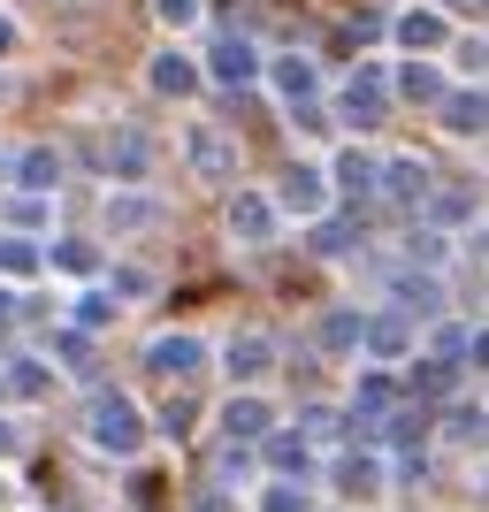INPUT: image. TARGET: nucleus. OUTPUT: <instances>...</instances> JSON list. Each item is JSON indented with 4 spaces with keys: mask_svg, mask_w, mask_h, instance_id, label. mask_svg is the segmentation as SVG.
<instances>
[{
    "mask_svg": "<svg viewBox=\"0 0 489 512\" xmlns=\"http://www.w3.org/2000/svg\"><path fill=\"white\" fill-rule=\"evenodd\" d=\"M337 184H344V192H367V184H375V161H367V153H344V161H337Z\"/></svg>",
    "mask_w": 489,
    "mask_h": 512,
    "instance_id": "4468645a",
    "label": "nucleus"
},
{
    "mask_svg": "<svg viewBox=\"0 0 489 512\" xmlns=\"http://www.w3.org/2000/svg\"><path fill=\"white\" fill-rule=\"evenodd\" d=\"M214 77H222V85H253V77H260V54L245 39H222V46H214Z\"/></svg>",
    "mask_w": 489,
    "mask_h": 512,
    "instance_id": "7ed1b4c3",
    "label": "nucleus"
},
{
    "mask_svg": "<svg viewBox=\"0 0 489 512\" xmlns=\"http://www.w3.org/2000/svg\"><path fill=\"white\" fill-rule=\"evenodd\" d=\"M153 8H161V23H176V31L199 23V0H153Z\"/></svg>",
    "mask_w": 489,
    "mask_h": 512,
    "instance_id": "a211bd4d",
    "label": "nucleus"
},
{
    "mask_svg": "<svg viewBox=\"0 0 489 512\" xmlns=\"http://www.w3.org/2000/svg\"><path fill=\"white\" fill-rule=\"evenodd\" d=\"M383 184H390V199H398V207H413V199L428 192V169H413V161H390Z\"/></svg>",
    "mask_w": 489,
    "mask_h": 512,
    "instance_id": "9b49d317",
    "label": "nucleus"
},
{
    "mask_svg": "<svg viewBox=\"0 0 489 512\" xmlns=\"http://www.w3.org/2000/svg\"><path fill=\"white\" fill-rule=\"evenodd\" d=\"M467 69H489V39H474V46H467Z\"/></svg>",
    "mask_w": 489,
    "mask_h": 512,
    "instance_id": "b1692460",
    "label": "nucleus"
},
{
    "mask_svg": "<svg viewBox=\"0 0 489 512\" xmlns=\"http://www.w3.org/2000/svg\"><path fill=\"white\" fill-rule=\"evenodd\" d=\"M405 344H413V337H405V321H398V314H383V321H367V352H375V360H398Z\"/></svg>",
    "mask_w": 489,
    "mask_h": 512,
    "instance_id": "9d476101",
    "label": "nucleus"
},
{
    "mask_svg": "<svg viewBox=\"0 0 489 512\" xmlns=\"http://www.w3.org/2000/svg\"><path fill=\"white\" fill-rule=\"evenodd\" d=\"M153 360H161V367H192L199 352H192V344H184V337H169V344H161V352H153Z\"/></svg>",
    "mask_w": 489,
    "mask_h": 512,
    "instance_id": "aec40b11",
    "label": "nucleus"
},
{
    "mask_svg": "<svg viewBox=\"0 0 489 512\" xmlns=\"http://www.w3.org/2000/svg\"><path fill=\"white\" fill-rule=\"evenodd\" d=\"M0 268H8V276H23V268H31V253H23V245H0Z\"/></svg>",
    "mask_w": 489,
    "mask_h": 512,
    "instance_id": "4be33fe9",
    "label": "nucleus"
},
{
    "mask_svg": "<svg viewBox=\"0 0 489 512\" xmlns=\"http://www.w3.org/2000/svg\"><path fill=\"white\" fill-rule=\"evenodd\" d=\"M260 421H268V413H260V406H230V436H237V428H245V436H253Z\"/></svg>",
    "mask_w": 489,
    "mask_h": 512,
    "instance_id": "412c9836",
    "label": "nucleus"
},
{
    "mask_svg": "<svg viewBox=\"0 0 489 512\" xmlns=\"http://www.w3.org/2000/svg\"><path fill=\"white\" fill-rule=\"evenodd\" d=\"M54 176H62V161H54V153H31V161H23V184H31V192H46V184H54Z\"/></svg>",
    "mask_w": 489,
    "mask_h": 512,
    "instance_id": "2eb2a0df",
    "label": "nucleus"
},
{
    "mask_svg": "<svg viewBox=\"0 0 489 512\" xmlns=\"http://www.w3.org/2000/svg\"><path fill=\"white\" fill-rule=\"evenodd\" d=\"M260 367H268L260 344H230V375H260Z\"/></svg>",
    "mask_w": 489,
    "mask_h": 512,
    "instance_id": "f3484780",
    "label": "nucleus"
},
{
    "mask_svg": "<svg viewBox=\"0 0 489 512\" xmlns=\"http://www.w3.org/2000/svg\"><path fill=\"white\" fill-rule=\"evenodd\" d=\"M192 161H199L207 176H222V169H230V146H222L214 130H192Z\"/></svg>",
    "mask_w": 489,
    "mask_h": 512,
    "instance_id": "ddd939ff",
    "label": "nucleus"
},
{
    "mask_svg": "<svg viewBox=\"0 0 489 512\" xmlns=\"http://www.w3.org/2000/svg\"><path fill=\"white\" fill-rule=\"evenodd\" d=\"M107 214H115V222H123V230H138V222H146L153 207H146V199H115V207H107Z\"/></svg>",
    "mask_w": 489,
    "mask_h": 512,
    "instance_id": "6ab92c4d",
    "label": "nucleus"
},
{
    "mask_svg": "<svg viewBox=\"0 0 489 512\" xmlns=\"http://www.w3.org/2000/svg\"><path fill=\"white\" fill-rule=\"evenodd\" d=\"M321 199H329L321 169H291V176H283V207H298V214H321Z\"/></svg>",
    "mask_w": 489,
    "mask_h": 512,
    "instance_id": "0eeeda50",
    "label": "nucleus"
},
{
    "mask_svg": "<svg viewBox=\"0 0 489 512\" xmlns=\"http://www.w3.org/2000/svg\"><path fill=\"white\" fill-rule=\"evenodd\" d=\"M8 46H16V23H8V16H0V54H8Z\"/></svg>",
    "mask_w": 489,
    "mask_h": 512,
    "instance_id": "393cba45",
    "label": "nucleus"
},
{
    "mask_svg": "<svg viewBox=\"0 0 489 512\" xmlns=\"http://www.w3.org/2000/svg\"><path fill=\"white\" fill-rule=\"evenodd\" d=\"M482 8H489V0H482Z\"/></svg>",
    "mask_w": 489,
    "mask_h": 512,
    "instance_id": "a878e982",
    "label": "nucleus"
},
{
    "mask_svg": "<svg viewBox=\"0 0 489 512\" xmlns=\"http://www.w3.org/2000/svg\"><path fill=\"white\" fill-rule=\"evenodd\" d=\"M92 436L115 444V451H130V444H138V413H130V406H100V413H92Z\"/></svg>",
    "mask_w": 489,
    "mask_h": 512,
    "instance_id": "423d86ee",
    "label": "nucleus"
},
{
    "mask_svg": "<svg viewBox=\"0 0 489 512\" xmlns=\"http://www.w3.org/2000/svg\"><path fill=\"white\" fill-rule=\"evenodd\" d=\"M383 107H390V92H383V77H375V69H360V77H352V85H344V115H352V123H383Z\"/></svg>",
    "mask_w": 489,
    "mask_h": 512,
    "instance_id": "f257e3e1",
    "label": "nucleus"
},
{
    "mask_svg": "<svg viewBox=\"0 0 489 512\" xmlns=\"http://www.w3.org/2000/svg\"><path fill=\"white\" fill-rule=\"evenodd\" d=\"M230 230L245 237V245H268V237H276V207H268V199H237V207H230Z\"/></svg>",
    "mask_w": 489,
    "mask_h": 512,
    "instance_id": "20e7f679",
    "label": "nucleus"
},
{
    "mask_svg": "<svg viewBox=\"0 0 489 512\" xmlns=\"http://www.w3.org/2000/svg\"><path fill=\"white\" fill-rule=\"evenodd\" d=\"M199 85V69L184 62V54H161V62H153V92H192Z\"/></svg>",
    "mask_w": 489,
    "mask_h": 512,
    "instance_id": "f8f14e48",
    "label": "nucleus"
},
{
    "mask_svg": "<svg viewBox=\"0 0 489 512\" xmlns=\"http://www.w3.org/2000/svg\"><path fill=\"white\" fill-rule=\"evenodd\" d=\"M444 123L451 130H489V92H451V100H444Z\"/></svg>",
    "mask_w": 489,
    "mask_h": 512,
    "instance_id": "6e6552de",
    "label": "nucleus"
},
{
    "mask_svg": "<svg viewBox=\"0 0 489 512\" xmlns=\"http://www.w3.org/2000/svg\"><path fill=\"white\" fill-rule=\"evenodd\" d=\"M268 77H276V92H283V100H291V107H306V100H314V85H321L306 54H283V62L268 69Z\"/></svg>",
    "mask_w": 489,
    "mask_h": 512,
    "instance_id": "f03ea898",
    "label": "nucleus"
},
{
    "mask_svg": "<svg viewBox=\"0 0 489 512\" xmlns=\"http://www.w3.org/2000/svg\"><path fill=\"white\" fill-rule=\"evenodd\" d=\"M398 46H413V54L444 46V16H436V8H405L398 16Z\"/></svg>",
    "mask_w": 489,
    "mask_h": 512,
    "instance_id": "39448f33",
    "label": "nucleus"
},
{
    "mask_svg": "<svg viewBox=\"0 0 489 512\" xmlns=\"http://www.w3.org/2000/svg\"><path fill=\"white\" fill-rule=\"evenodd\" d=\"M360 413H367V421L390 413V383H383V375H367V383H360Z\"/></svg>",
    "mask_w": 489,
    "mask_h": 512,
    "instance_id": "dca6fc26",
    "label": "nucleus"
},
{
    "mask_svg": "<svg viewBox=\"0 0 489 512\" xmlns=\"http://www.w3.org/2000/svg\"><path fill=\"white\" fill-rule=\"evenodd\" d=\"M268 512H306V505H298L291 490H268Z\"/></svg>",
    "mask_w": 489,
    "mask_h": 512,
    "instance_id": "5701e85b",
    "label": "nucleus"
},
{
    "mask_svg": "<svg viewBox=\"0 0 489 512\" xmlns=\"http://www.w3.org/2000/svg\"><path fill=\"white\" fill-rule=\"evenodd\" d=\"M398 92H405V100H421V107H444V77H436L428 62L398 69Z\"/></svg>",
    "mask_w": 489,
    "mask_h": 512,
    "instance_id": "1a4fd4ad",
    "label": "nucleus"
}]
</instances>
